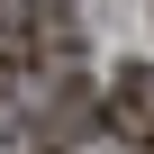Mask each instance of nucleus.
<instances>
[{
	"mask_svg": "<svg viewBox=\"0 0 154 154\" xmlns=\"http://www.w3.org/2000/svg\"><path fill=\"white\" fill-rule=\"evenodd\" d=\"M100 127H109L118 145H145V136H154V63H127L118 82H109V100H100Z\"/></svg>",
	"mask_w": 154,
	"mask_h": 154,
	"instance_id": "1",
	"label": "nucleus"
},
{
	"mask_svg": "<svg viewBox=\"0 0 154 154\" xmlns=\"http://www.w3.org/2000/svg\"><path fill=\"white\" fill-rule=\"evenodd\" d=\"M136 154H154V136H145V145H136Z\"/></svg>",
	"mask_w": 154,
	"mask_h": 154,
	"instance_id": "2",
	"label": "nucleus"
}]
</instances>
